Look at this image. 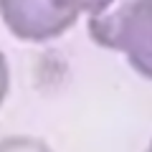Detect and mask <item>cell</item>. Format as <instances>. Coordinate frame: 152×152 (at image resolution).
<instances>
[{
    "mask_svg": "<svg viewBox=\"0 0 152 152\" xmlns=\"http://www.w3.org/2000/svg\"><path fill=\"white\" fill-rule=\"evenodd\" d=\"M56 5H61L64 10L74 13L76 18L81 15V13H89V15H94V13L104 10V8L112 3V0H53Z\"/></svg>",
    "mask_w": 152,
    "mask_h": 152,
    "instance_id": "cell-4",
    "label": "cell"
},
{
    "mask_svg": "<svg viewBox=\"0 0 152 152\" xmlns=\"http://www.w3.org/2000/svg\"><path fill=\"white\" fill-rule=\"evenodd\" d=\"M147 152H152V145H150V150H147Z\"/></svg>",
    "mask_w": 152,
    "mask_h": 152,
    "instance_id": "cell-6",
    "label": "cell"
},
{
    "mask_svg": "<svg viewBox=\"0 0 152 152\" xmlns=\"http://www.w3.org/2000/svg\"><path fill=\"white\" fill-rule=\"evenodd\" d=\"M8 84H10V74H8V64H5V56L0 51V104L5 102V94H8Z\"/></svg>",
    "mask_w": 152,
    "mask_h": 152,
    "instance_id": "cell-5",
    "label": "cell"
},
{
    "mask_svg": "<svg viewBox=\"0 0 152 152\" xmlns=\"http://www.w3.org/2000/svg\"><path fill=\"white\" fill-rule=\"evenodd\" d=\"M89 33L99 46L122 51L137 74L152 79V0H112L89 15Z\"/></svg>",
    "mask_w": 152,
    "mask_h": 152,
    "instance_id": "cell-1",
    "label": "cell"
},
{
    "mask_svg": "<svg viewBox=\"0 0 152 152\" xmlns=\"http://www.w3.org/2000/svg\"><path fill=\"white\" fill-rule=\"evenodd\" d=\"M0 15L20 41H51L76 23V15L53 0H0Z\"/></svg>",
    "mask_w": 152,
    "mask_h": 152,
    "instance_id": "cell-2",
    "label": "cell"
},
{
    "mask_svg": "<svg viewBox=\"0 0 152 152\" xmlns=\"http://www.w3.org/2000/svg\"><path fill=\"white\" fill-rule=\"evenodd\" d=\"M0 152H51L48 145L36 137H5L0 140Z\"/></svg>",
    "mask_w": 152,
    "mask_h": 152,
    "instance_id": "cell-3",
    "label": "cell"
}]
</instances>
